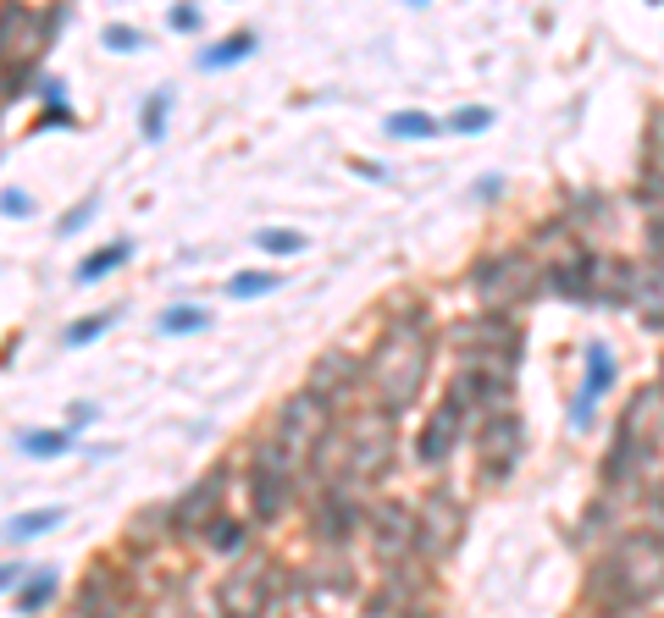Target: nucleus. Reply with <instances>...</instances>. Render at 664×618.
<instances>
[{"instance_id":"f257e3e1","label":"nucleus","mask_w":664,"mask_h":618,"mask_svg":"<svg viewBox=\"0 0 664 618\" xmlns=\"http://www.w3.org/2000/svg\"><path fill=\"white\" fill-rule=\"evenodd\" d=\"M658 590H664V535H653V530H631V535L609 541V552L592 563V585H587V596L603 612H636Z\"/></svg>"},{"instance_id":"f03ea898","label":"nucleus","mask_w":664,"mask_h":618,"mask_svg":"<svg viewBox=\"0 0 664 618\" xmlns=\"http://www.w3.org/2000/svg\"><path fill=\"white\" fill-rule=\"evenodd\" d=\"M427 359H432L427 321H421V315L388 321V332H383V343H377V354H372V365H366V376H372V387H377V398H383L388 414H399V409H410V403L421 398Z\"/></svg>"},{"instance_id":"7ed1b4c3","label":"nucleus","mask_w":664,"mask_h":618,"mask_svg":"<svg viewBox=\"0 0 664 618\" xmlns=\"http://www.w3.org/2000/svg\"><path fill=\"white\" fill-rule=\"evenodd\" d=\"M537 288H543V277L532 271L526 254H493V260H482V265L471 271V293L488 304V315H510V310H521Z\"/></svg>"},{"instance_id":"20e7f679","label":"nucleus","mask_w":664,"mask_h":618,"mask_svg":"<svg viewBox=\"0 0 664 618\" xmlns=\"http://www.w3.org/2000/svg\"><path fill=\"white\" fill-rule=\"evenodd\" d=\"M449 343L465 354V365H499V370H515V354H521V326L510 315H476V321H460L449 332Z\"/></svg>"},{"instance_id":"39448f33","label":"nucleus","mask_w":664,"mask_h":618,"mask_svg":"<svg viewBox=\"0 0 664 618\" xmlns=\"http://www.w3.org/2000/svg\"><path fill=\"white\" fill-rule=\"evenodd\" d=\"M288 486H293V464H288V453H282L277 442H260L255 458H249V502H255V519H260V524L282 519V508H288Z\"/></svg>"},{"instance_id":"423d86ee","label":"nucleus","mask_w":664,"mask_h":618,"mask_svg":"<svg viewBox=\"0 0 664 618\" xmlns=\"http://www.w3.org/2000/svg\"><path fill=\"white\" fill-rule=\"evenodd\" d=\"M388 447H394L388 420L355 414V420L344 425V475H350V480H377V475L388 469V458H394Z\"/></svg>"},{"instance_id":"0eeeda50","label":"nucleus","mask_w":664,"mask_h":618,"mask_svg":"<svg viewBox=\"0 0 664 618\" xmlns=\"http://www.w3.org/2000/svg\"><path fill=\"white\" fill-rule=\"evenodd\" d=\"M277 425H282V453H288V464H299L304 453H315L321 447V436L332 431V409L321 403V398H310V392H299V398H288L282 403V414H277Z\"/></svg>"},{"instance_id":"6e6552de","label":"nucleus","mask_w":664,"mask_h":618,"mask_svg":"<svg viewBox=\"0 0 664 618\" xmlns=\"http://www.w3.org/2000/svg\"><path fill=\"white\" fill-rule=\"evenodd\" d=\"M460 535H465V508H460V497H454L449 486H438V491L421 502V513H416V546H421L427 557H443Z\"/></svg>"},{"instance_id":"1a4fd4ad","label":"nucleus","mask_w":664,"mask_h":618,"mask_svg":"<svg viewBox=\"0 0 664 618\" xmlns=\"http://www.w3.org/2000/svg\"><path fill=\"white\" fill-rule=\"evenodd\" d=\"M56 34V12L34 7H7L0 12V62H34Z\"/></svg>"},{"instance_id":"9d476101","label":"nucleus","mask_w":664,"mask_h":618,"mask_svg":"<svg viewBox=\"0 0 664 618\" xmlns=\"http://www.w3.org/2000/svg\"><path fill=\"white\" fill-rule=\"evenodd\" d=\"M465 442V409L454 398H443L427 420H421V436H416V458L421 464H443L454 447Z\"/></svg>"},{"instance_id":"9b49d317","label":"nucleus","mask_w":664,"mask_h":618,"mask_svg":"<svg viewBox=\"0 0 664 618\" xmlns=\"http://www.w3.org/2000/svg\"><path fill=\"white\" fill-rule=\"evenodd\" d=\"M366 524H372V552H377L383 563H399V557L416 546V513H410L405 502H377Z\"/></svg>"},{"instance_id":"f8f14e48","label":"nucleus","mask_w":664,"mask_h":618,"mask_svg":"<svg viewBox=\"0 0 664 618\" xmlns=\"http://www.w3.org/2000/svg\"><path fill=\"white\" fill-rule=\"evenodd\" d=\"M476 442H482V475L499 480V475L515 469V453H521V420H515V414H493V420H482Z\"/></svg>"},{"instance_id":"ddd939ff","label":"nucleus","mask_w":664,"mask_h":618,"mask_svg":"<svg viewBox=\"0 0 664 618\" xmlns=\"http://www.w3.org/2000/svg\"><path fill=\"white\" fill-rule=\"evenodd\" d=\"M222 486H227V464H216L200 486L183 491V502L172 508V530H194V524H205V519L222 508Z\"/></svg>"},{"instance_id":"4468645a","label":"nucleus","mask_w":664,"mask_h":618,"mask_svg":"<svg viewBox=\"0 0 664 618\" xmlns=\"http://www.w3.org/2000/svg\"><path fill=\"white\" fill-rule=\"evenodd\" d=\"M587 299H603V304L636 299V271L625 260H587Z\"/></svg>"},{"instance_id":"2eb2a0df","label":"nucleus","mask_w":664,"mask_h":618,"mask_svg":"<svg viewBox=\"0 0 664 618\" xmlns=\"http://www.w3.org/2000/svg\"><path fill=\"white\" fill-rule=\"evenodd\" d=\"M260 601H266V574H233L216 590L222 618H260Z\"/></svg>"},{"instance_id":"dca6fc26","label":"nucleus","mask_w":664,"mask_h":618,"mask_svg":"<svg viewBox=\"0 0 664 618\" xmlns=\"http://www.w3.org/2000/svg\"><path fill=\"white\" fill-rule=\"evenodd\" d=\"M636 304L647 326H664V221L653 227V265L647 277H636Z\"/></svg>"},{"instance_id":"f3484780","label":"nucleus","mask_w":664,"mask_h":618,"mask_svg":"<svg viewBox=\"0 0 664 618\" xmlns=\"http://www.w3.org/2000/svg\"><path fill=\"white\" fill-rule=\"evenodd\" d=\"M355 381H361V365H355L350 354H321V365L310 370V398L326 403V392L339 398V392H350Z\"/></svg>"},{"instance_id":"a211bd4d","label":"nucleus","mask_w":664,"mask_h":618,"mask_svg":"<svg viewBox=\"0 0 664 618\" xmlns=\"http://www.w3.org/2000/svg\"><path fill=\"white\" fill-rule=\"evenodd\" d=\"M587 359H592V365H587V392H581V409H576V425H587V403H592V398H603V392L614 387V359H609V348L598 343V348H592Z\"/></svg>"},{"instance_id":"6ab92c4d","label":"nucleus","mask_w":664,"mask_h":618,"mask_svg":"<svg viewBox=\"0 0 664 618\" xmlns=\"http://www.w3.org/2000/svg\"><path fill=\"white\" fill-rule=\"evenodd\" d=\"M350 524H355V513H350L344 491H326V497H321V513H315V535H321V541H344Z\"/></svg>"},{"instance_id":"aec40b11","label":"nucleus","mask_w":664,"mask_h":618,"mask_svg":"<svg viewBox=\"0 0 664 618\" xmlns=\"http://www.w3.org/2000/svg\"><path fill=\"white\" fill-rule=\"evenodd\" d=\"M249 51H255V34H227L222 45H211V51L200 56V73H222V67H238Z\"/></svg>"},{"instance_id":"412c9836","label":"nucleus","mask_w":664,"mask_h":618,"mask_svg":"<svg viewBox=\"0 0 664 618\" xmlns=\"http://www.w3.org/2000/svg\"><path fill=\"white\" fill-rule=\"evenodd\" d=\"M128 254H133V243H106V249L84 254V260H78V282H100V277H106V271H117Z\"/></svg>"},{"instance_id":"4be33fe9","label":"nucleus","mask_w":664,"mask_h":618,"mask_svg":"<svg viewBox=\"0 0 664 618\" xmlns=\"http://www.w3.org/2000/svg\"><path fill=\"white\" fill-rule=\"evenodd\" d=\"M205 321H211V315H205L200 304H178V310H167V315L156 321V332H161V337H189V332H205Z\"/></svg>"},{"instance_id":"5701e85b","label":"nucleus","mask_w":664,"mask_h":618,"mask_svg":"<svg viewBox=\"0 0 664 618\" xmlns=\"http://www.w3.org/2000/svg\"><path fill=\"white\" fill-rule=\"evenodd\" d=\"M432 133H438V122L427 111H394L388 117V139H432Z\"/></svg>"},{"instance_id":"b1692460","label":"nucleus","mask_w":664,"mask_h":618,"mask_svg":"<svg viewBox=\"0 0 664 618\" xmlns=\"http://www.w3.org/2000/svg\"><path fill=\"white\" fill-rule=\"evenodd\" d=\"M548 288H554V293H565V299H587V260L554 265V271H548Z\"/></svg>"},{"instance_id":"393cba45","label":"nucleus","mask_w":664,"mask_h":618,"mask_svg":"<svg viewBox=\"0 0 664 618\" xmlns=\"http://www.w3.org/2000/svg\"><path fill=\"white\" fill-rule=\"evenodd\" d=\"M67 447H73V431H23V453L34 458H56Z\"/></svg>"},{"instance_id":"a878e982","label":"nucleus","mask_w":664,"mask_h":618,"mask_svg":"<svg viewBox=\"0 0 664 618\" xmlns=\"http://www.w3.org/2000/svg\"><path fill=\"white\" fill-rule=\"evenodd\" d=\"M51 524H62V508H34V513H18V519L7 524V535H12V541H29V535H40V530H51Z\"/></svg>"},{"instance_id":"bb28decb","label":"nucleus","mask_w":664,"mask_h":618,"mask_svg":"<svg viewBox=\"0 0 664 618\" xmlns=\"http://www.w3.org/2000/svg\"><path fill=\"white\" fill-rule=\"evenodd\" d=\"M271 288H282V271H249V277H233V282H227L233 299H260V293H271Z\"/></svg>"},{"instance_id":"cd10ccee","label":"nucleus","mask_w":664,"mask_h":618,"mask_svg":"<svg viewBox=\"0 0 664 618\" xmlns=\"http://www.w3.org/2000/svg\"><path fill=\"white\" fill-rule=\"evenodd\" d=\"M111 321H117V310H100V315H89V321L67 326V348H84V343H95L100 332H111Z\"/></svg>"},{"instance_id":"c85d7f7f","label":"nucleus","mask_w":664,"mask_h":618,"mask_svg":"<svg viewBox=\"0 0 664 618\" xmlns=\"http://www.w3.org/2000/svg\"><path fill=\"white\" fill-rule=\"evenodd\" d=\"M51 596H56V574H51V568H40V574H34V585L23 590V612H40Z\"/></svg>"},{"instance_id":"c756f323","label":"nucleus","mask_w":664,"mask_h":618,"mask_svg":"<svg viewBox=\"0 0 664 618\" xmlns=\"http://www.w3.org/2000/svg\"><path fill=\"white\" fill-rule=\"evenodd\" d=\"M449 128H454V133H482V128H493V111H488V106L454 111V117H449Z\"/></svg>"},{"instance_id":"7c9ffc66","label":"nucleus","mask_w":664,"mask_h":618,"mask_svg":"<svg viewBox=\"0 0 664 618\" xmlns=\"http://www.w3.org/2000/svg\"><path fill=\"white\" fill-rule=\"evenodd\" d=\"M255 243H260L266 254H299V249H304L299 232H255Z\"/></svg>"},{"instance_id":"2f4dec72","label":"nucleus","mask_w":664,"mask_h":618,"mask_svg":"<svg viewBox=\"0 0 664 618\" xmlns=\"http://www.w3.org/2000/svg\"><path fill=\"white\" fill-rule=\"evenodd\" d=\"M211 546H222V552L244 546V524H233V519H211Z\"/></svg>"},{"instance_id":"473e14b6","label":"nucleus","mask_w":664,"mask_h":618,"mask_svg":"<svg viewBox=\"0 0 664 618\" xmlns=\"http://www.w3.org/2000/svg\"><path fill=\"white\" fill-rule=\"evenodd\" d=\"M161 133H167V95H156V100L144 106V139L156 144Z\"/></svg>"},{"instance_id":"72a5a7b5","label":"nucleus","mask_w":664,"mask_h":618,"mask_svg":"<svg viewBox=\"0 0 664 618\" xmlns=\"http://www.w3.org/2000/svg\"><path fill=\"white\" fill-rule=\"evenodd\" d=\"M106 45H111V51H133V45H139V29L117 23V29H106Z\"/></svg>"},{"instance_id":"f704fd0d","label":"nucleus","mask_w":664,"mask_h":618,"mask_svg":"<svg viewBox=\"0 0 664 618\" xmlns=\"http://www.w3.org/2000/svg\"><path fill=\"white\" fill-rule=\"evenodd\" d=\"M89 216H95V194H89V199H84V205H73V210H67V216H62V232H78V227H84V221H89Z\"/></svg>"},{"instance_id":"c9c22d12","label":"nucleus","mask_w":664,"mask_h":618,"mask_svg":"<svg viewBox=\"0 0 664 618\" xmlns=\"http://www.w3.org/2000/svg\"><path fill=\"white\" fill-rule=\"evenodd\" d=\"M0 210H7V216H29V210H34V199H29V194H18V188H7V194H0Z\"/></svg>"},{"instance_id":"e433bc0d","label":"nucleus","mask_w":664,"mask_h":618,"mask_svg":"<svg viewBox=\"0 0 664 618\" xmlns=\"http://www.w3.org/2000/svg\"><path fill=\"white\" fill-rule=\"evenodd\" d=\"M172 29H183V34L200 29V12H194V7H178V12H172Z\"/></svg>"},{"instance_id":"4c0bfd02","label":"nucleus","mask_w":664,"mask_h":618,"mask_svg":"<svg viewBox=\"0 0 664 618\" xmlns=\"http://www.w3.org/2000/svg\"><path fill=\"white\" fill-rule=\"evenodd\" d=\"M653 535H664V486L653 491Z\"/></svg>"},{"instance_id":"58836bf2","label":"nucleus","mask_w":664,"mask_h":618,"mask_svg":"<svg viewBox=\"0 0 664 618\" xmlns=\"http://www.w3.org/2000/svg\"><path fill=\"white\" fill-rule=\"evenodd\" d=\"M12 579H18V568H12V563H0V590H7Z\"/></svg>"},{"instance_id":"ea45409f","label":"nucleus","mask_w":664,"mask_h":618,"mask_svg":"<svg viewBox=\"0 0 664 618\" xmlns=\"http://www.w3.org/2000/svg\"><path fill=\"white\" fill-rule=\"evenodd\" d=\"M603 618H631V612H603Z\"/></svg>"},{"instance_id":"a19ab883","label":"nucleus","mask_w":664,"mask_h":618,"mask_svg":"<svg viewBox=\"0 0 664 618\" xmlns=\"http://www.w3.org/2000/svg\"><path fill=\"white\" fill-rule=\"evenodd\" d=\"M405 618H427V612H405Z\"/></svg>"},{"instance_id":"79ce46f5","label":"nucleus","mask_w":664,"mask_h":618,"mask_svg":"<svg viewBox=\"0 0 664 618\" xmlns=\"http://www.w3.org/2000/svg\"><path fill=\"white\" fill-rule=\"evenodd\" d=\"M658 392H664V376H658Z\"/></svg>"}]
</instances>
